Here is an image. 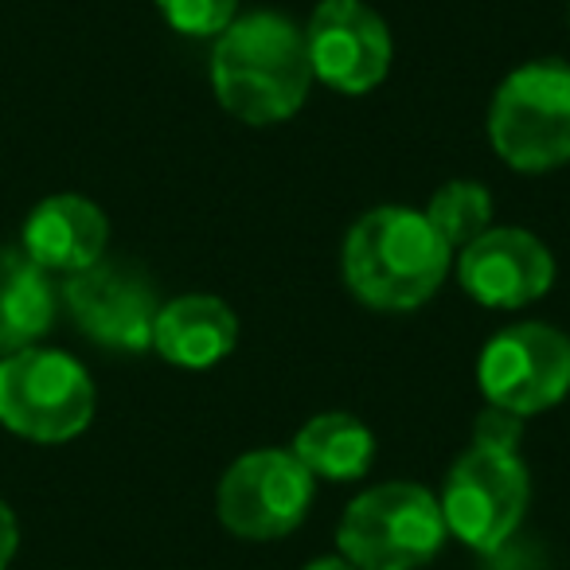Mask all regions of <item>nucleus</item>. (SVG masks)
<instances>
[{
    "instance_id": "17",
    "label": "nucleus",
    "mask_w": 570,
    "mask_h": 570,
    "mask_svg": "<svg viewBox=\"0 0 570 570\" xmlns=\"http://www.w3.org/2000/svg\"><path fill=\"white\" fill-rule=\"evenodd\" d=\"M160 17L184 36H219L235 20L238 0H157Z\"/></svg>"
},
{
    "instance_id": "3",
    "label": "nucleus",
    "mask_w": 570,
    "mask_h": 570,
    "mask_svg": "<svg viewBox=\"0 0 570 570\" xmlns=\"http://www.w3.org/2000/svg\"><path fill=\"white\" fill-rule=\"evenodd\" d=\"M336 543L360 570H419L445 543L442 504L406 481L367 489L348 504Z\"/></svg>"
},
{
    "instance_id": "13",
    "label": "nucleus",
    "mask_w": 570,
    "mask_h": 570,
    "mask_svg": "<svg viewBox=\"0 0 570 570\" xmlns=\"http://www.w3.org/2000/svg\"><path fill=\"white\" fill-rule=\"evenodd\" d=\"M238 321L219 297L188 294L160 305L153 348L176 367H212L235 352Z\"/></svg>"
},
{
    "instance_id": "9",
    "label": "nucleus",
    "mask_w": 570,
    "mask_h": 570,
    "mask_svg": "<svg viewBox=\"0 0 570 570\" xmlns=\"http://www.w3.org/2000/svg\"><path fill=\"white\" fill-rule=\"evenodd\" d=\"M63 302L75 325L90 341L118 352L153 348V325H157V289L129 262H95V266L71 274L63 285Z\"/></svg>"
},
{
    "instance_id": "7",
    "label": "nucleus",
    "mask_w": 570,
    "mask_h": 570,
    "mask_svg": "<svg viewBox=\"0 0 570 570\" xmlns=\"http://www.w3.org/2000/svg\"><path fill=\"white\" fill-rule=\"evenodd\" d=\"M317 476L294 450H258L238 458L219 481V520L238 539H282L305 520Z\"/></svg>"
},
{
    "instance_id": "6",
    "label": "nucleus",
    "mask_w": 570,
    "mask_h": 570,
    "mask_svg": "<svg viewBox=\"0 0 570 570\" xmlns=\"http://www.w3.org/2000/svg\"><path fill=\"white\" fill-rule=\"evenodd\" d=\"M528 497L531 481L520 453L473 445L450 469L438 504L445 515V531H453L473 551L492 554L520 528L523 512H528Z\"/></svg>"
},
{
    "instance_id": "18",
    "label": "nucleus",
    "mask_w": 570,
    "mask_h": 570,
    "mask_svg": "<svg viewBox=\"0 0 570 570\" xmlns=\"http://www.w3.org/2000/svg\"><path fill=\"white\" fill-rule=\"evenodd\" d=\"M523 434V419L504 406L489 403L481 414H476V426H473V445H484V450H512L520 445Z\"/></svg>"
},
{
    "instance_id": "2",
    "label": "nucleus",
    "mask_w": 570,
    "mask_h": 570,
    "mask_svg": "<svg viewBox=\"0 0 570 570\" xmlns=\"http://www.w3.org/2000/svg\"><path fill=\"white\" fill-rule=\"evenodd\" d=\"M450 243L411 207H375L344 238V282L372 309L406 313L438 294Z\"/></svg>"
},
{
    "instance_id": "14",
    "label": "nucleus",
    "mask_w": 570,
    "mask_h": 570,
    "mask_svg": "<svg viewBox=\"0 0 570 570\" xmlns=\"http://www.w3.org/2000/svg\"><path fill=\"white\" fill-rule=\"evenodd\" d=\"M56 321V285L24 250H0V360L24 352Z\"/></svg>"
},
{
    "instance_id": "11",
    "label": "nucleus",
    "mask_w": 570,
    "mask_h": 570,
    "mask_svg": "<svg viewBox=\"0 0 570 570\" xmlns=\"http://www.w3.org/2000/svg\"><path fill=\"white\" fill-rule=\"evenodd\" d=\"M458 277L473 302L489 309H523L554 282V258L531 230L489 227L461 250Z\"/></svg>"
},
{
    "instance_id": "5",
    "label": "nucleus",
    "mask_w": 570,
    "mask_h": 570,
    "mask_svg": "<svg viewBox=\"0 0 570 570\" xmlns=\"http://www.w3.org/2000/svg\"><path fill=\"white\" fill-rule=\"evenodd\" d=\"M500 160L520 173H551L570 160V67L528 63L500 82L489 110Z\"/></svg>"
},
{
    "instance_id": "10",
    "label": "nucleus",
    "mask_w": 570,
    "mask_h": 570,
    "mask_svg": "<svg viewBox=\"0 0 570 570\" xmlns=\"http://www.w3.org/2000/svg\"><path fill=\"white\" fill-rule=\"evenodd\" d=\"M313 79L341 95H367L387 79L391 32L364 0H321L305 28Z\"/></svg>"
},
{
    "instance_id": "8",
    "label": "nucleus",
    "mask_w": 570,
    "mask_h": 570,
    "mask_svg": "<svg viewBox=\"0 0 570 570\" xmlns=\"http://www.w3.org/2000/svg\"><path fill=\"white\" fill-rule=\"evenodd\" d=\"M476 380L489 403L531 419L551 411L570 391V341L551 325H512L481 352Z\"/></svg>"
},
{
    "instance_id": "19",
    "label": "nucleus",
    "mask_w": 570,
    "mask_h": 570,
    "mask_svg": "<svg viewBox=\"0 0 570 570\" xmlns=\"http://www.w3.org/2000/svg\"><path fill=\"white\" fill-rule=\"evenodd\" d=\"M17 543H20V528H17V515L9 512V504L0 500V570L9 567L12 554H17Z\"/></svg>"
},
{
    "instance_id": "12",
    "label": "nucleus",
    "mask_w": 570,
    "mask_h": 570,
    "mask_svg": "<svg viewBox=\"0 0 570 570\" xmlns=\"http://www.w3.org/2000/svg\"><path fill=\"white\" fill-rule=\"evenodd\" d=\"M106 243H110V223L102 207L75 191L43 199L24 223V254L48 274L51 269L79 274L95 266L106 258Z\"/></svg>"
},
{
    "instance_id": "1",
    "label": "nucleus",
    "mask_w": 570,
    "mask_h": 570,
    "mask_svg": "<svg viewBox=\"0 0 570 570\" xmlns=\"http://www.w3.org/2000/svg\"><path fill=\"white\" fill-rule=\"evenodd\" d=\"M212 87L223 110L246 126L294 118L313 87L305 32L277 12L230 20L212 51Z\"/></svg>"
},
{
    "instance_id": "20",
    "label": "nucleus",
    "mask_w": 570,
    "mask_h": 570,
    "mask_svg": "<svg viewBox=\"0 0 570 570\" xmlns=\"http://www.w3.org/2000/svg\"><path fill=\"white\" fill-rule=\"evenodd\" d=\"M305 570H360V567H352V562L341 554V559H317V562H309Z\"/></svg>"
},
{
    "instance_id": "4",
    "label": "nucleus",
    "mask_w": 570,
    "mask_h": 570,
    "mask_svg": "<svg viewBox=\"0 0 570 570\" xmlns=\"http://www.w3.org/2000/svg\"><path fill=\"white\" fill-rule=\"evenodd\" d=\"M95 419V383L79 360L24 348L0 360V422L28 442H71Z\"/></svg>"
},
{
    "instance_id": "15",
    "label": "nucleus",
    "mask_w": 570,
    "mask_h": 570,
    "mask_svg": "<svg viewBox=\"0 0 570 570\" xmlns=\"http://www.w3.org/2000/svg\"><path fill=\"white\" fill-rule=\"evenodd\" d=\"M294 458L325 481H356L375 458V438L352 414H317L302 426L294 442Z\"/></svg>"
},
{
    "instance_id": "16",
    "label": "nucleus",
    "mask_w": 570,
    "mask_h": 570,
    "mask_svg": "<svg viewBox=\"0 0 570 570\" xmlns=\"http://www.w3.org/2000/svg\"><path fill=\"white\" fill-rule=\"evenodd\" d=\"M426 219L434 223L438 235L453 246H469L476 235H484L492 223V196L484 184L473 180H453L434 191L426 207Z\"/></svg>"
}]
</instances>
